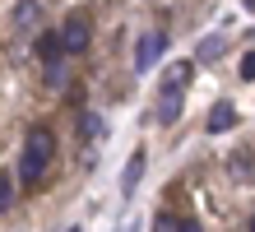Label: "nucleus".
<instances>
[{
	"label": "nucleus",
	"instance_id": "7",
	"mask_svg": "<svg viewBox=\"0 0 255 232\" xmlns=\"http://www.w3.org/2000/svg\"><path fill=\"white\" fill-rule=\"evenodd\" d=\"M181 98H186V93L162 88V98H158V126H172V121L181 116Z\"/></svg>",
	"mask_w": 255,
	"mask_h": 232
},
{
	"label": "nucleus",
	"instance_id": "8",
	"mask_svg": "<svg viewBox=\"0 0 255 232\" xmlns=\"http://www.w3.org/2000/svg\"><path fill=\"white\" fill-rule=\"evenodd\" d=\"M237 126V112H232V102H214V112H209V130L223 135V130H232Z\"/></svg>",
	"mask_w": 255,
	"mask_h": 232
},
{
	"label": "nucleus",
	"instance_id": "11",
	"mask_svg": "<svg viewBox=\"0 0 255 232\" xmlns=\"http://www.w3.org/2000/svg\"><path fill=\"white\" fill-rule=\"evenodd\" d=\"M79 135H88V139H102V116H93V112H88V116H84V126H79Z\"/></svg>",
	"mask_w": 255,
	"mask_h": 232
},
{
	"label": "nucleus",
	"instance_id": "12",
	"mask_svg": "<svg viewBox=\"0 0 255 232\" xmlns=\"http://www.w3.org/2000/svg\"><path fill=\"white\" fill-rule=\"evenodd\" d=\"M9 200H14V181L9 172H0V209H9Z\"/></svg>",
	"mask_w": 255,
	"mask_h": 232
},
{
	"label": "nucleus",
	"instance_id": "2",
	"mask_svg": "<svg viewBox=\"0 0 255 232\" xmlns=\"http://www.w3.org/2000/svg\"><path fill=\"white\" fill-rule=\"evenodd\" d=\"M162 51H167V33H144L139 46H134V70L148 74V70H153V60H158Z\"/></svg>",
	"mask_w": 255,
	"mask_h": 232
},
{
	"label": "nucleus",
	"instance_id": "15",
	"mask_svg": "<svg viewBox=\"0 0 255 232\" xmlns=\"http://www.w3.org/2000/svg\"><path fill=\"white\" fill-rule=\"evenodd\" d=\"M251 228H255V219H251Z\"/></svg>",
	"mask_w": 255,
	"mask_h": 232
},
{
	"label": "nucleus",
	"instance_id": "5",
	"mask_svg": "<svg viewBox=\"0 0 255 232\" xmlns=\"http://www.w3.org/2000/svg\"><path fill=\"white\" fill-rule=\"evenodd\" d=\"M37 60H42V65H56V60H65V42H61V33H51V28H47V33L37 37Z\"/></svg>",
	"mask_w": 255,
	"mask_h": 232
},
{
	"label": "nucleus",
	"instance_id": "13",
	"mask_svg": "<svg viewBox=\"0 0 255 232\" xmlns=\"http://www.w3.org/2000/svg\"><path fill=\"white\" fill-rule=\"evenodd\" d=\"M242 79H255V51L242 56Z\"/></svg>",
	"mask_w": 255,
	"mask_h": 232
},
{
	"label": "nucleus",
	"instance_id": "9",
	"mask_svg": "<svg viewBox=\"0 0 255 232\" xmlns=\"http://www.w3.org/2000/svg\"><path fill=\"white\" fill-rule=\"evenodd\" d=\"M223 37H204L200 46H195V65H214V60H223Z\"/></svg>",
	"mask_w": 255,
	"mask_h": 232
},
{
	"label": "nucleus",
	"instance_id": "1",
	"mask_svg": "<svg viewBox=\"0 0 255 232\" xmlns=\"http://www.w3.org/2000/svg\"><path fill=\"white\" fill-rule=\"evenodd\" d=\"M51 135L47 130H28V139H23V153H19V181L23 186H37L42 181V172H47V163H51Z\"/></svg>",
	"mask_w": 255,
	"mask_h": 232
},
{
	"label": "nucleus",
	"instance_id": "14",
	"mask_svg": "<svg viewBox=\"0 0 255 232\" xmlns=\"http://www.w3.org/2000/svg\"><path fill=\"white\" fill-rule=\"evenodd\" d=\"M246 5H251V9H255V0H246Z\"/></svg>",
	"mask_w": 255,
	"mask_h": 232
},
{
	"label": "nucleus",
	"instance_id": "10",
	"mask_svg": "<svg viewBox=\"0 0 255 232\" xmlns=\"http://www.w3.org/2000/svg\"><path fill=\"white\" fill-rule=\"evenodd\" d=\"M37 14H42L37 0H19V5H14V28H23V33H28V28L37 23Z\"/></svg>",
	"mask_w": 255,
	"mask_h": 232
},
{
	"label": "nucleus",
	"instance_id": "4",
	"mask_svg": "<svg viewBox=\"0 0 255 232\" xmlns=\"http://www.w3.org/2000/svg\"><path fill=\"white\" fill-rule=\"evenodd\" d=\"M195 79V60H176V65H167L162 70V79H158V88H172V93H186V84Z\"/></svg>",
	"mask_w": 255,
	"mask_h": 232
},
{
	"label": "nucleus",
	"instance_id": "6",
	"mask_svg": "<svg viewBox=\"0 0 255 232\" xmlns=\"http://www.w3.org/2000/svg\"><path fill=\"white\" fill-rule=\"evenodd\" d=\"M144 163H148V153L134 149L130 163H126V177H121V195H134V186H139V177H144Z\"/></svg>",
	"mask_w": 255,
	"mask_h": 232
},
{
	"label": "nucleus",
	"instance_id": "3",
	"mask_svg": "<svg viewBox=\"0 0 255 232\" xmlns=\"http://www.w3.org/2000/svg\"><path fill=\"white\" fill-rule=\"evenodd\" d=\"M61 42H65V56H79L88 46V19H84V14H70V19H65Z\"/></svg>",
	"mask_w": 255,
	"mask_h": 232
}]
</instances>
